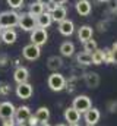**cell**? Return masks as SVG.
<instances>
[{"mask_svg": "<svg viewBox=\"0 0 117 126\" xmlns=\"http://www.w3.org/2000/svg\"><path fill=\"white\" fill-rule=\"evenodd\" d=\"M18 21H19V13H16L15 10H6L0 13V28L1 30L16 27Z\"/></svg>", "mask_w": 117, "mask_h": 126, "instance_id": "1", "label": "cell"}, {"mask_svg": "<svg viewBox=\"0 0 117 126\" xmlns=\"http://www.w3.org/2000/svg\"><path fill=\"white\" fill-rule=\"evenodd\" d=\"M47 84H48V87H50L51 91L58 93V91H61V90L66 88V78H64L61 73H58V72H53V73L48 76Z\"/></svg>", "mask_w": 117, "mask_h": 126, "instance_id": "2", "label": "cell"}, {"mask_svg": "<svg viewBox=\"0 0 117 126\" xmlns=\"http://www.w3.org/2000/svg\"><path fill=\"white\" fill-rule=\"evenodd\" d=\"M72 107L75 110H78L79 113H85L87 110H89L92 107V103H91V98L88 95H78L73 98V104Z\"/></svg>", "mask_w": 117, "mask_h": 126, "instance_id": "3", "label": "cell"}, {"mask_svg": "<svg viewBox=\"0 0 117 126\" xmlns=\"http://www.w3.org/2000/svg\"><path fill=\"white\" fill-rule=\"evenodd\" d=\"M47 40H48V34H47V31L44 28H38L37 27V28H34L31 31V43L32 44L41 47L43 44L47 43Z\"/></svg>", "mask_w": 117, "mask_h": 126, "instance_id": "4", "label": "cell"}, {"mask_svg": "<svg viewBox=\"0 0 117 126\" xmlns=\"http://www.w3.org/2000/svg\"><path fill=\"white\" fill-rule=\"evenodd\" d=\"M19 28H22L24 31H32L34 28H37V22H35V16H32L31 13H22L19 15V21H18Z\"/></svg>", "mask_w": 117, "mask_h": 126, "instance_id": "5", "label": "cell"}, {"mask_svg": "<svg viewBox=\"0 0 117 126\" xmlns=\"http://www.w3.org/2000/svg\"><path fill=\"white\" fill-rule=\"evenodd\" d=\"M31 117V109L28 106H21L15 110V114H13V119L18 125H22V123H27L28 119Z\"/></svg>", "mask_w": 117, "mask_h": 126, "instance_id": "6", "label": "cell"}, {"mask_svg": "<svg viewBox=\"0 0 117 126\" xmlns=\"http://www.w3.org/2000/svg\"><path fill=\"white\" fill-rule=\"evenodd\" d=\"M40 54H41V48L38 47V46H35V44H28V46H25L24 47V50H22V56L29 60V62H34V60H37L38 57H40Z\"/></svg>", "mask_w": 117, "mask_h": 126, "instance_id": "7", "label": "cell"}, {"mask_svg": "<svg viewBox=\"0 0 117 126\" xmlns=\"http://www.w3.org/2000/svg\"><path fill=\"white\" fill-rule=\"evenodd\" d=\"M15 110L16 107L13 106V103L10 101H3L0 103V119H12L13 114H15Z\"/></svg>", "mask_w": 117, "mask_h": 126, "instance_id": "8", "label": "cell"}, {"mask_svg": "<svg viewBox=\"0 0 117 126\" xmlns=\"http://www.w3.org/2000/svg\"><path fill=\"white\" fill-rule=\"evenodd\" d=\"M15 93H16V95H18L21 100H28V98H31L34 90H32V85H31V84H28V82H22V84H18Z\"/></svg>", "mask_w": 117, "mask_h": 126, "instance_id": "9", "label": "cell"}, {"mask_svg": "<svg viewBox=\"0 0 117 126\" xmlns=\"http://www.w3.org/2000/svg\"><path fill=\"white\" fill-rule=\"evenodd\" d=\"M100 117H101V113H100V110L98 109H94V107H91L89 110L85 111V122H87V125L89 126H95L98 122H100Z\"/></svg>", "mask_w": 117, "mask_h": 126, "instance_id": "10", "label": "cell"}, {"mask_svg": "<svg viewBox=\"0 0 117 126\" xmlns=\"http://www.w3.org/2000/svg\"><path fill=\"white\" fill-rule=\"evenodd\" d=\"M58 32L64 37H69L75 32V24L70 19H63L61 22H58Z\"/></svg>", "mask_w": 117, "mask_h": 126, "instance_id": "11", "label": "cell"}, {"mask_svg": "<svg viewBox=\"0 0 117 126\" xmlns=\"http://www.w3.org/2000/svg\"><path fill=\"white\" fill-rule=\"evenodd\" d=\"M35 22H37V27L38 28H48L51 24H53V19H51V15L48 13V12H43L41 15H38L37 18H35Z\"/></svg>", "mask_w": 117, "mask_h": 126, "instance_id": "12", "label": "cell"}, {"mask_svg": "<svg viewBox=\"0 0 117 126\" xmlns=\"http://www.w3.org/2000/svg\"><path fill=\"white\" fill-rule=\"evenodd\" d=\"M64 120L69 123V125H73V123H78L81 120V113L78 110H75L73 107H67L64 110Z\"/></svg>", "mask_w": 117, "mask_h": 126, "instance_id": "13", "label": "cell"}, {"mask_svg": "<svg viewBox=\"0 0 117 126\" xmlns=\"http://www.w3.org/2000/svg\"><path fill=\"white\" fill-rule=\"evenodd\" d=\"M13 79L16 81V84H22V82H28L29 79V70L24 66L16 67V70L13 72Z\"/></svg>", "mask_w": 117, "mask_h": 126, "instance_id": "14", "label": "cell"}, {"mask_svg": "<svg viewBox=\"0 0 117 126\" xmlns=\"http://www.w3.org/2000/svg\"><path fill=\"white\" fill-rule=\"evenodd\" d=\"M75 9H76V12L81 16H88L91 13L92 6H91V1L89 0H78L76 4H75Z\"/></svg>", "mask_w": 117, "mask_h": 126, "instance_id": "15", "label": "cell"}, {"mask_svg": "<svg viewBox=\"0 0 117 126\" xmlns=\"http://www.w3.org/2000/svg\"><path fill=\"white\" fill-rule=\"evenodd\" d=\"M0 38H1V41L4 44H13L16 41V38H18V34H16V31L13 28H6V30L1 31Z\"/></svg>", "mask_w": 117, "mask_h": 126, "instance_id": "16", "label": "cell"}, {"mask_svg": "<svg viewBox=\"0 0 117 126\" xmlns=\"http://www.w3.org/2000/svg\"><path fill=\"white\" fill-rule=\"evenodd\" d=\"M84 81H85L88 88H97L100 85V76H98L97 72H88V73H85Z\"/></svg>", "mask_w": 117, "mask_h": 126, "instance_id": "17", "label": "cell"}, {"mask_svg": "<svg viewBox=\"0 0 117 126\" xmlns=\"http://www.w3.org/2000/svg\"><path fill=\"white\" fill-rule=\"evenodd\" d=\"M50 15H51L53 22H61L63 19H66V16H67V10H66L64 6H57Z\"/></svg>", "mask_w": 117, "mask_h": 126, "instance_id": "18", "label": "cell"}, {"mask_svg": "<svg viewBox=\"0 0 117 126\" xmlns=\"http://www.w3.org/2000/svg\"><path fill=\"white\" fill-rule=\"evenodd\" d=\"M92 34H94L92 27H89V25H84V27H81L79 31H78L79 41L85 43V41H88V40H91V38H92Z\"/></svg>", "mask_w": 117, "mask_h": 126, "instance_id": "19", "label": "cell"}, {"mask_svg": "<svg viewBox=\"0 0 117 126\" xmlns=\"http://www.w3.org/2000/svg\"><path fill=\"white\" fill-rule=\"evenodd\" d=\"M34 117L38 120V123H43V122H47L48 119H50V110L47 109V107H40L37 111H35V114H34Z\"/></svg>", "mask_w": 117, "mask_h": 126, "instance_id": "20", "label": "cell"}, {"mask_svg": "<svg viewBox=\"0 0 117 126\" xmlns=\"http://www.w3.org/2000/svg\"><path fill=\"white\" fill-rule=\"evenodd\" d=\"M60 53H61V56H64V57H70V56L75 53V44L70 43V41H64V43L60 46Z\"/></svg>", "mask_w": 117, "mask_h": 126, "instance_id": "21", "label": "cell"}, {"mask_svg": "<svg viewBox=\"0 0 117 126\" xmlns=\"http://www.w3.org/2000/svg\"><path fill=\"white\" fill-rule=\"evenodd\" d=\"M61 66H63V60L60 57H57V56H51L48 59V62H47V67L50 70H53V72H57Z\"/></svg>", "mask_w": 117, "mask_h": 126, "instance_id": "22", "label": "cell"}, {"mask_svg": "<svg viewBox=\"0 0 117 126\" xmlns=\"http://www.w3.org/2000/svg\"><path fill=\"white\" fill-rule=\"evenodd\" d=\"M76 60H78V63H79V64L89 66V64H92V56H91V53L82 51V53H79V54L76 56Z\"/></svg>", "mask_w": 117, "mask_h": 126, "instance_id": "23", "label": "cell"}, {"mask_svg": "<svg viewBox=\"0 0 117 126\" xmlns=\"http://www.w3.org/2000/svg\"><path fill=\"white\" fill-rule=\"evenodd\" d=\"M43 12H44V6H43V4H40L38 1H34V3H31V4H29V12H28V13H31L32 16H35V18H37V16H38V15H41Z\"/></svg>", "mask_w": 117, "mask_h": 126, "instance_id": "24", "label": "cell"}, {"mask_svg": "<svg viewBox=\"0 0 117 126\" xmlns=\"http://www.w3.org/2000/svg\"><path fill=\"white\" fill-rule=\"evenodd\" d=\"M97 48H98V44H97V41L92 40V38L84 43V51H87V53H91V54H92Z\"/></svg>", "mask_w": 117, "mask_h": 126, "instance_id": "25", "label": "cell"}, {"mask_svg": "<svg viewBox=\"0 0 117 126\" xmlns=\"http://www.w3.org/2000/svg\"><path fill=\"white\" fill-rule=\"evenodd\" d=\"M92 64H101V63H104V56H102V50H95L92 54Z\"/></svg>", "mask_w": 117, "mask_h": 126, "instance_id": "26", "label": "cell"}, {"mask_svg": "<svg viewBox=\"0 0 117 126\" xmlns=\"http://www.w3.org/2000/svg\"><path fill=\"white\" fill-rule=\"evenodd\" d=\"M102 56H104V63H114V56H113L111 48H104Z\"/></svg>", "mask_w": 117, "mask_h": 126, "instance_id": "27", "label": "cell"}, {"mask_svg": "<svg viewBox=\"0 0 117 126\" xmlns=\"http://www.w3.org/2000/svg\"><path fill=\"white\" fill-rule=\"evenodd\" d=\"M9 66H10V59L6 54H1L0 56V69H7Z\"/></svg>", "mask_w": 117, "mask_h": 126, "instance_id": "28", "label": "cell"}, {"mask_svg": "<svg viewBox=\"0 0 117 126\" xmlns=\"http://www.w3.org/2000/svg\"><path fill=\"white\" fill-rule=\"evenodd\" d=\"M6 1H7V4H9L12 9H19V7L24 6V1H25V0H6Z\"/></svg>", "mask_w": 117, "mask_h": 126, "instance_id": "29", "label": "cell"}, {"mask_svg": "<svg viewBox=\"0 0 117 126\" xmlns=\"http://www.w3.org/2000/svg\"><path fill=\"white\" fill-rule=\"evenodd\" d=\"M10 91L12 90H10V85L9 84H6V82L4 84H0V95H4L6 97V95L10 94Z\"/></svg>", "mask_w": 117, "mask_h": 126, "instance_id": "30", "label": "cell"}, {"mask_svg": "<svg viewBox=\"0 0 117 126\" xmlns=\"http://www.w3.org/2000/svg\"><path fill=\"white\" fill-rule=\"evenodd\" d=\"M57 6H58V4H56V3H53V1H50V3H48V4H45L44 7H45V12L51 13V12H53V10H54V9L57 7Z\"/></svg>", "mask_w": 117, "mask_h": 126, "instance_id": "31", "label": "cell"}, {"mask_svg": "<svg viewBox=\"0 0 117 126\" xmlns=\"http://www.w3.org/2000/svg\"><path fill=\"white\" fill-rule=\"evenodd\" d=\"M16 125V122H15V119L12 117V119H4L3 120V126H15Z\"/></svg>", "mask_w": 117, "mask_h": 126, "instance_id": "32", "label": "cell"}, {"mask_svg": "<svg viewBox=\"0 0 117 126\" xmlns=\"http://www.w3.org/2000/svg\"><path fill=\"white\" fill-rule=\"evenodd\" d=\"M108 110H110V113L117 111V101H111V103L108 104Z\"/></svg>", "mask_w": 117, "mask_h": 126, "instance_id": "33", "label": "cell"}, {"mask_svg": "<svg viewBox=\"0 0 117 126\" xmlns=\"http://www.w3.org/2000/svg\"><path fill=\"white\" fill-rule=\"evenodd\" d=\"M51 1H53V3H56V4H58V6H63L67 0H51Z\"/></svg>", "mask_w": 117, "mask_h": 126, "instance_id": "34", "label": "cell"}, {"mask_svg": "<svg viewBox=\"0 0 117 126\" xmlns=\"http://www.w3.org/2000/svg\"><path fill=\"white\" fill-rule=\"evenodd\" d=\"M37 1H38L40 4H43V6H45V4H48V3H50L51 0H37Z\"/></svg>", "mask_w": 117, "mask_h": 126, "instance_id": "35", "label": "cell"}, {"mask_svg": "<svg viewBox=\"0 0 117 126\" xmlns=\"http://www.w3.org/2000/svg\"><path fill=\"white\" fill-rule=\"evenodd\" d=\"M38 126H50L47 122H43V123H38Z\"/></svg>", "mask_w": 117, "mask_h": 126, "instance_id": "36", "label": "cell"}, {"mask_svg": "<svg viewBox=\"0 0 117 126\" xmlns=\"http://www.w3.org/2000/svg\"><path fill=\"white\" fill-rule=\"evenodd\" d=\"M69 126H79L78 123H73V125H69Z\"/></svg>", "mask_w": 117, "mask_h": 126, "instance_id": "37", "label": "cell"}, {"mask_svg": "<svg viewBox=\"0 0 117 126\" xmlns=\"http://www.w3.org/2000/svg\"><path fill=\"white\" fill-rule=\"evenodd\" d=\"M56 126H66V125H63V123H58V125H56Z\"/></svg>", "mask_w": 117, "mask_h": 126, "instance_id": "38", "label": "cell"}, {"mask_svg": "<svg viewBox=\"0 0 117 126\" xmlns=\"http://www.w3.org/2000/svg\"><path fill=\"white\" fill-rule=\"evenodd\" d=\"M114 13H116V15H117V6H116V9H114Z\"/></svg>", "mask_w": 117, "mask_h": 126, "instance_id": "39", "label": "cell"}, {"mask_svg": "<svg viewBox=\"0 0 117 126\" xmlns=\"http://www.w3.org/2000/svg\"><path fill=\"white\" fill-rule=\"evenodd\" d=\"M100 1H108V0H100Z\"/></svg>", "mask_w": 117, "mask_h": 126, "instance_id": "40", "label": "cell"}, {"mask_svg": "<svg viewBox=\"0 0 117 126\" xmlns=\"http://www.w3.org/2000/svg\"><path fill=\"white\" fill-rule=\"evenodd\" d=\"M1 31H3V30H1V28H0V34H1Z\"/></svg>", "mask_w": 117, "mask_h": 126, "instance_id": "41", "label": "cell"}, {"mask_svg": "<svg viewBox=\"0 0 117 126\" xmlns=\"http://www.w3.org/2000/svg\"><path fill=\"white\" fill-rule=\"evenodd\" d=\"M88 126H89V125H88Z\"/></svg>", "mask_w": 117, "mask_h": 126, "instance_id": "42", "label": "cell"}]
</instances>
